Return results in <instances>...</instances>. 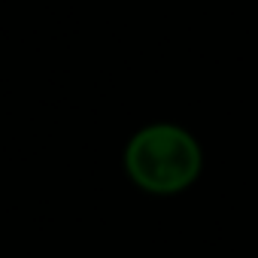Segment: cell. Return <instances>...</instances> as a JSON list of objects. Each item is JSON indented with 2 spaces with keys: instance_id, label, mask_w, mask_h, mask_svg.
<instances>
[{
  "instance_id": "cell-1",
  "label": "cell",
  "mask_w": 258,
  "mask_h": 258,
  "mask_svg": "<svg viewBox=\"0 0 258 258\" xmlns=\"http://www.w3.org/2000/svg\"><path fill=\"white\" fill-rule=\"evenodd\" d=\"M124 167L146 191L170 195L195 182V176L201 173V149L182 127L152 124L127 143Z\"/></svg>"
}]
</instances>
